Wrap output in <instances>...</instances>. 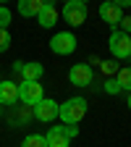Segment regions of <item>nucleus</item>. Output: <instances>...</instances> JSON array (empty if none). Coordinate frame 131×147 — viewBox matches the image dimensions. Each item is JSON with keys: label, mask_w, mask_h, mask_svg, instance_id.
<instances>
[{"label": "nucleus", "mask_w": 131, "mask_h": 147, "mask_svg": "<svg viewBox=\"0 0 131 147\" xmlns=\"http://www.w3.org/2000/svg\"><path fill=\"white\" fill-rule=\"evenodd\" d=\"M84 116H87V100H84V97H71V100H66V102L60 105V110H58V118H60L63 123H68V126H76Z\"/></svg>", "instance_id": "obj_1"}, {"label": "nucleus", "mask_w": 131, "mask_h": 147, "mask_svg": "<svg viewBox=\"0 0 131 147\" xmlns=\"http://www.w3.org/2000/svg\"><path fill=\"white\" fill-rule=\"evenodd\" d=\"M107 47L113 53V58H118V61L131 58V34H123L121 29H116L107 40Z\"/></svg>", "instance_id": "obj_2"}, {"label": "nucleus", "mask_w": 131, "mask_h": 147, "mask_svg": "<svg viewBox=\"0 0 131 147\" xmlns=\"http://www.w3.org/2000/svg\"><path fill=\"white\" fill-rule=\"evenodd\" d=\"M87 16H89V11H87L84 0H68V3L63 5V18L71 26H81L87 21Z\"/></svg>", "instance_id": "obj_3"}, {"label": "nucleus", "mask_w": 131, "mask_h": 147, "mask_svg": "<svg viewBox=\"0 0 131 147\" xmlns=\"http://www.w3.org/2000/svg\"><path fill=\"white\" fill-rule=\"evenodd\" d=\"M50 50L55 55H71L73 50H76V34H73V32H58V34H52Z\"/></svg>", "instance_id": "obj_4"}, {"label": "nucleus", "mask_w": 131, "mask_h": 147, "mask_svg": "<svg viewBox=\"0 0 131 147\" xmlns=\"http://www.w3.org/2000/svg\"><path fill=\"white\" fill-rule=\"evenodd\" d=\"M18 100L26 102V105H37V102H42L45 95H42V84L40 82H21L18 84Z\"/></svg>", "instance_id": "obj_5"}, {"label": "nucleus", "mask_w": 131, "mask_h": 147, "mask_svg": "<svg viewBox=\"0 0 131 147\" xmlns=\"http://www.w3.org/2000/svg\"><path fill=\"white\" fill-rule=\"evenodd\" d=\"M58 110H60V102H55L50 97H45L42 102H37L34 105V118L37 121H42V123H50L58 118Z\"/></svg>", "instance_id": "obj_6"}, {"label": "nucleus", "mask_w": 131, "mask_h": 147, "mask_svg": "<svg viewBox=\"0 0 131 147\" xmlns=\"http://www.w3.org/2000/svg\"><path fill=\"white\" fill-rule=\"evenodd\" d=\"M92 66L89 63H73L71 66V71H68V79H71V84L73 87H87V84H92Z\"/></svg>", "instance_id": "obj_7"}, {"label": "nucleus", "mask_w": 131, "mask_h": 147, "mask_svg": "<svg viewBox=\"0 0 131 147\" xmlns=\"http://www.w3.org/2000/svg\"><path fill=\"white\" fill-rule=\"evenodd\" d=\"M100 18L105 24H110V26H118L121 18H123V8L118 3H102L100 5Z\"/></svg>", "instance_id": "obj_8"}, {"label": "nucleus", "mask_w": 131, "mask_h": 147, "mask_svg": "<svg viewBox=\"0 0 131 147\" xmlns=\"http://www.w3.org/2000/svg\"><path fill=\"white\" fill-rule=\"evenodd\" d=\"M18 102V84L16 82H0V105Z\"/></svg>", "instance_id": "obj_9"}, {"label": "nucleus", "mask_w": 131, "mask_h": 147, "mask_svg": "<svg viewBox=\"0 0 131 147\" xmlns=\"http://www.w3.org/2000/svg\"><path fill=\"white\" fill-rule=\"evenodd\" d=\"M42 8H45L42 0H18V13L24 18H37L42 13Z\"/></svg>", "instance_id": "obj_10"}, {"label": "nucleus", "mask_w": 131, "mask_h": 147, "mask_svg": "<svg viewBox=\"0 0 131 147\" xmlns=\"http://www.w3.org/2000/svg\"><path fill=\"white\" fill-rule=\"evenodd\" d=\"M21 79L24 82H40L42 79V74H45V68H42V63H37V61H29V63H24L21 66Z\"/></svg>", "instance_id": "obj_11"}, {"label": "nucleus", "mask_w": 131, "mask_h": 147, "mask_svg": "<svg viewBox=\"0 0 131 147\" xmlns=\"http://www.w3.org/2000/svg\"><path fill=\"white\" fill-rule=\"evenodd\" d=\"M37 21H40V26H42V29H52V26H55V21H58V8H55L52 3H45L42 13L37 16Z\"/></svg>", "instance_id": "obj_12"}, {"label": "nucleus", "mask_w": 131, "mask_h": 147, "mask_svg": "<svg viewBox=\"0 0 131 147\" xmlns=\"http://www.w3.org/2000/svg\"><path fill=\"white\" fill-rule=\"evenodd\" d=\"M45 142H47V147H68L71 139L63 134L60 126H50V131L45 134Z\"/></svg>", "instance_id": "obj_13"}, {"label": "nucleus", "mask_w": 131, "mask_h": 147, "mask_svg": "<svg viewBox=\"0 0 131 147\" xmlns=\"http://www.w3.org/2000/svg\"><path fill=\"white\" fill-rule=\"evenodd\" d=\"M116 79L121 84V92H128V95H131V68H121L116 74Z\"/></svg>", "instance_id": "obj_14"}, {"label": "nucleus", "mask_w": 131, "mask_h": 147, "mask_svg": "<svg viewBox=\"0 0 131 147\" xmlns=\"http://www.w3.org/2000/svg\"><path fill=\"white\" fill-rule=\"evenodd\" d=\"M21 147H47V142H45V137L42 134H29L26 139H24V144Z\"/></svg>", "instance_id": "obj_15"}, {"label": "nucleus", "mask_w": 131, "mask_h": 147, "mask_svg": "<svg viewBox=\"0 0 131 147\" xmlns=\"http://www.w3.org/2000/svg\"><path fill=\"white\" fill-rule=\"evenodd\" d=\"M100 71H102V74H118L121 66H118L116 61H105V63H100Z\"/></svg>", "instance_id": "obj_16"}, {"label": "nucleus", "mask_w": 131, "mask_h": 147, "mask_svg": "<svg viewBox=\"0 0 131 147\" xmlns=\"http://www.w3.org/2000/svg\"><path fill=\"white\" fill-rule=\"evenodd\" d=\"M8 24H11V11L0 5V29H8Z\"/></svg>", "instance_id": "obj_17"}, {"label": "nucleus", "mask_w": 131, "mask_h": 147, "mask_svg": "<svg viewBox=\"0 0 131 147\" xmlns=\"http://www.w3.org/2000/svg\"><path fill=\"white\" fill-rule=\"evenodd\" d=\"M11 47V34H8V29H0V53H5Z\"/></svg>", "instance_id": "obj_18"}, {"label": "nucleus", "mask_w": 131, "mask_h": 147, "mask_svg": "<svg viewBox=\"0 0 131 147\" xmlns=\"http://www.w3.org/2000/svg\"><path fill=\"white\" fill-rule=\"evenodd\" d=\"M105 92H107V95H118V92H121L118 79H107V82H105Z\"/></svg>", "instance_id": "obj_19"}, {"label": "nucleus", "mask_w": 131, "mask_h": 147, "mask_svg": "<svg viewBox=\"0 0 131 147\" xmlns=\"http://www.w3.org/2000/svg\"><path fill=\"white\" fill-rule=\"evenodd\" d=\"M118 26H121V32H123V34H131V16H123Z\"/></svg>", "instance_id": "obj_20"}, {"label": "nucleus", "mask_w": 131, "mask_h": 147, "mask_svg": "<svg viewBox=\"0 0 131 147\" xmlns=\"http://www.w3.org/2000/svg\"><path fill=\"white\" fill-rule=\"evenodd\" d=\"M60 129H63V134H66L68 139H73V137H79V129H76V126H68V123H66V126H60Z\"/></svg>", "instance_id": "obj_21"}, {"label": "nucleus", "mask_w": 131, "mask_h": 147, "mask_svg": "<svg viewBox=\"0 0 131 147\" xmlns=\"http://www.w3.org/2000/svg\"><path fill=\"white\" fill-rule=\"evenodd\" d=\"M128 110H131V95H128Z\"/></svg>", "instance_id": "obj_22"}, {"label": "nucleus", "mask_w": 131, "mask_h": 147, "mask_svg": "<svg viewBox=\"0 0 131 147\" xmlns=\"http://www.w3.org/2000/svg\"><path fill=\"white\" fill-rule=\"evenodd\" d=\"M128 61H131V58H128Z\"/></svg>", "instance_id": "obj_23"}]
</instances>
